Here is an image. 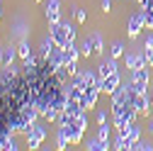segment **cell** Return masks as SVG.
Instances as JSON below:
<instances>
[{
  "instance_id": "6da1fadb",
  "label": "cell",
  "mask_w": 153,
  "mask_h": 151,
  "mask_svg": "<svg viewBox=\"0 0 153 151\" xmlns=\"http://www.w3.org/2000/svg\"><path fill=\"white\" fill-rule=\"evenodd\" d=\"M134 117H136V110H134V102H131L129 85L117 88L114 100H112V120H114V127H117L119 134H129V127L134 124Z\"/></svg>"
},
{
  "instance_id": "7a4b0ae2",
  "label": "cell",
  "mask_w": 153,
  "mask_h": 151,
  "mask_svg": "<svg viewBox=\"0 0 153 151\" xmlns=\"http://www.w3.org/2000/svg\"><path fill=\"white\" fill-rule=\"evenodd\" d=\"M78 56H80V49L75 46V42L63 46V68H66L68 76H73V78L78 76Z\"/></svg>"
},
{
  "instance_id": "3957f363",
  "label": "cell",
  "mask_w": 153,
  "mask_h": 151,
  "mask_svg": "<svg viewBox=\"0 0 153 151\" xmlns=\"http://www.w3.org/2000/svg\"><path fill=\"white\" fill-rule=\"evenodd\" d=\"M129 90H131V102H134V110H136V115H148V112H151V98H148V90H134L131 83H129Z\"/></svg>"
},
{
  "instance_id": "277c9868",
  "label": "cell",
  "mask_w": 153,
  "mask_h": 151,
  "mask_svg": "<svg viewBox=\"0 0 153 151\" xmlns=\"http://www.w3.org/2000/svg\"><path fill=\"white\" fill-rule=\"evenodd\" d=\"M49 34H51V39L59 46H66V44L75 42V39H71V22H56V25H51Z\"/></svg>"
},
{
  "instance_id": "5b68a950",
  "label": "cell",
  "mask_w": 153,
  "mask_h": 151,
  "mask_svg": "<svg viewBox=\"0 0 153 151\" xmlns=\"http://www.w3.org/2000/svg\"><path fill=\"white\" fill-rule=\"evenodd\" d=\"M100 93H102V90H100L97 83H95V85H88L85 93H83V98H80V107H83L85 112H88L90 107H95V102H97V95H100Z\"/></svg>"
},
{
  "instance_id": "8992f818",
  "label": "cell",
  "mask_w": 153,
  "mask_h": 151,
  "mask_svg": "<svg viewBox=\"0 0 153 151\" xmlns=\"http://www.w3.org/2000/svg\"><path fill=\"white\" fill-rule=\"evenodd\" d=\"M44 139H46V127H42V124L34 122L32 132L27 134V146H29V149H39V144H42Z\"/></svg>"
},
{
  "instance_id": "52a82bcc",
  "label": "cell",
  "mask_w": 153,
  "mask_h": 151,
  "mask_svg": "<svg viewBox=\"0 0 153 151\" xmlns=\"http://www.w3.org/2000/svg\"><path fill=\"white\" fill-rule=\"evenodd\" d=\"M146 27V12H136V15H131L129 17V37H131V39H136V37H139V32Z\"/></svg>"
},
{
  "instance_id": "ba28073f",
  "label": "cell",
  "mask_w": 153,
  "mask_h": 151,
  "mask_svg": "<svg viewBox=\"0 0 153 151\" xmlns=\"http://www.w3.org/2000/svg\"><path fill=\"white\" fill-rule=\"evenodd\" d=\"M97 85L102 93H107V95H114L119 88V73H112V76H105V78H97Z\"/></svg>"
},
{
  "instance_id": "9c48e42d",
  "label": "cell",
  "mask_w": 153,
  "mask_h": 151,
  "mask_svg": "<svg viewBox=\"0 0 153 151\" xmlns=\"http://www.w3.org/2000/svg\"><path fill=\"white\" fill-rule=\"evenodd\" d=\"M148 68L151 66H143V68H136L131 73V85L134 90H146L148 88Z\"/></svg>"
},
{
  "instance_id": "30bf717a",
  "label": "cell",
  "mask_w": 153,
  "mask_h": 151,
  "mask_svg": "<svg viewBox=\"0 0 153 151\" xmlns=\"http://www.w3.org/2000/svg\"><path fill=\"white\" fill-rule=\"evenodd\" d=\"M12 134V124H10V115H7V110L3 105V98H0V141H3L5 137Z\"/></svg>"
},
{
  "instance_id": "8fae6325",
  "label": "cell",
  "mask_w": 153,
  "mask_h": 151,
  "mask_svg": "<svg viewBox=\"0 0 153 151\" xmlns=\"http://www.w3.org/2000/svg\"><path fill=\"white\" fill-rule=\"evenodd\" d=\"M46 20H49V25L61 22V3L59 0H49L46 3Z\"/></svg>"
},
{
  "instance_id": "7c38bea8",
  "label": "cell",
  "mask_w": 153,
  "mask_h": 151,
  "mask_svg": "<svg viewBox=\"0 0 153 151\" xmlns=\"http://www.w3.org/2000/svg\"><path fill=\"white\" fill-rule=\"evenodd\" d=\"M112 73H117V59H114V56H109L105 64L97 66V76H100V78H105V76H112Z\"/></svg>"
},
{
  "instance_id": "4fadbf2b",
  "label": "cell",
  "mask_w": 153,
  "mask_h": 151,
  "mask_svg": "<svg viewBox=\"0 0 153 151\" xmlns=\"http://www.w3.org/2000/svg\"><path fill=\"white\" fill-rule=\"evenodd\" d=\"M126 66H129L131 71H136V68H143V66H148V59H146V54H143V56H139V54H126Z\"/></svg>"
},
{
  "instance_id": "5bb4252c",
  "label": "cell",
  "mask_w": 153,
  "mask_h": 151,
  "mask_svg": "<svg viewBox=\"0 0 153 151\" xmlns=\"http://www.w3.org/2000/svg\"><path fill=\"white\" fill-rule=\"evenodd\" d=\"M15 56H17V46L7 44V46L3 49V54H0V59H3V66H12V61H15Z\"/></svg>"
},
{
  "instance_id": "9a60e30c",
  "label": "cell",
  "mask_w": 153,
  "mask_h": 151,
  "mask_svg": "<svg viewBox=\"0 0 153 151\" xmlns=\"http://www.w3.org/2000/svg\"><path fill=\"white\" fill-rule=\"evenodd\" d=\"M56 149L59 151H63V149H68V144H71V137H68V129L66 127H59V139H56Z\"/></svg>"
},
{
  "instance_id": "2e32d148",
  "label": "cell",
  "mask_w": 153,
  "mask_h": 151,
  "mask_svg": "<svg viewBox=\"0 0 153 151\" xmlns=\"http://www.w3.org/2000/svg\"><path fill=\"white\" fill-rule=\"evenodd\" d=\"M80 56H85V59H90V56H95V44H92V34L85 37V42L80 44Z\"/></svg>"
},
{
  "instance_id": "e0dca14e",
  "label": "cell",
  "mask_w": 153,
  "mask_h": 151,
  "mask_svg": "<svg viewBox=\"0 0 153 151\" xmlns=\"http://www.w3.org/2000/svg\"><path fill=\"white\" fill-rule=\"evenodd\" d=\"M112 149H117V151H124V149H126V151H129V149H131V139H129V134H119L117 139H114V146H112Z\"/></svg>"
},
{
  "instance_id": "ac0fdd59",
  "label": "cell",
  "mask_w": 153,
  "mask_h": 151,
  "mask_svg": "<svg viewBox=\"0 0 153 151\" xmlns=\"http://www.w3.org/2000/svg\"><path fill=\"white\" fill-rule=\"evenodd\" d=\"M17 56H20L22 61L27 59V56H32V54H29V44H27V39H22L20 44H17Z\"/></svg>"
},
{
  "instance_id": "d6986e66",
  "label": "cell",
  "mask_w": 153,
  "mask_h": 151,
  "mask_svg": "<svg viewBox=\"0 0 153 151\" xmlns=\"http://www.w3.org/2000/svg\"><path fill=\"white\" fill-rule=\"evenodd\" d=\"M17 146H15V139H12V134L10 137H5L3 141H0V151H15Z\"/></svg>"
},
{
  "instance_id": "ffe728a7",
  "label": "cell",
  "mask_w": 153,
  "mask_h": 151,
  "mask_svg": "<svg viewBox=\"0 0 153 151\" xmlns=\"http://www.w3.org/2000/svg\"><path fill=\"white\" fill-rule=\"evenodd\" d=\"M129 139H131V146L141 139V129H139L136 124H131V127H129Z\"/></svg>"
},
{
  "instance_id": "44dd1931",
  "label": "cell",
  "mask_w": 153,
  "mask_h": 151,
  "mask_svg": "<svg viewBox=\"0 0 153 151\" xmlns=\"http://www.w3.org/2000/svg\"><path fill=\"white\" fill-rule=\"evenodd\" d=\"M92 44H95V56H100V54L105 51V46H102V37H100V34H92Z\"/></svg>"
},
{
  "instance_id": "7402d4cb",
  "label": "cell",
  "mask_w": 153,
  "mask_h": 151,
  "mask_svg": "<svg viewBox=\"0 0 153 151\" xmlns=\"http://www.w3.org/2000/svg\"><path fill=\"white\" fill-rule=\"evenodd\" d=\"M97 139H102V141L109 144V127H107V124H100V129H97Z\"/></svg>"
},
{
  "instance_id": "603a6c76",
  "label": "cell",
  "mask_w": 153,
  "mask_h": 151,
  "mask_svg": "<svg viewBox=\"0 0 153 151\" xmlns=\"http://www.w3.org/2000/svg\"><path fill=\"white\" fill-rule=\"evenodd\" d=\"M122 54H124V44H122V42H117V44L109 49V56H114V59H119Z\"/></svg>"
},
{
  "instance_id": "cb8c5ba5",
  "label": "cell",
  "mask_w": 153,
  "mask_h": 151,
  "mask_svg": "<svg viewBox=\"0 0 153 151\" xmlns=\"http://www.w3.org/2000/svg\"><path fill=\"white\" fill-rule=\"evenodd\" d=\"M131 149H134V151H151V149H153V146H151V144H143V141H141V139H139V141H136V144H134V146H131Z\"/></svg>"
},
{
  "instance_id": "d4e9b609",
  "label": "cell",
  "mask_w": 153,
  "mask_h": 151,
  "mask_svg": "<svg viewBox=\"0 0 153 151\" xmlns=\"http://www.w3.org/2000/svg\"><path fill=\"white\" fill-rule=\"evenodd\" d=\"M75 22H85V10H80V7H75Z\"/></svg>"
},
{
  "instance_id": "484cf974",
  "label": "cell",
  "mask_w": 153,
  "mask_h": 151,
  "mask_svg": "<svg viewBox=\"0 0 153 151\" xmlns=\"http://www.w3.org/2000/svg\"><path fill=\"white\" fill-rule=\"evenodd\" d=\"M143 49H146V54L153 51V37H146V46H143Z\"/></svg>"
},
{
  "instance_id": "4316f807",
  "label": "cell",
  "mask_w": 153,
  "mask_h": 151,
  "mask_svg": "<svg viewBox=\"0 0 153 151\" xmlns=\"http://www.w3.org/2000/svg\"><path fill=\"white\" fill-rule=\"evenodd\" d=\"M97 124H107V115L105 112H97Z\"/></svg>"
},
{
  "instance_id": "83f0119b",
  "label": "cell",
  "mask_w": 153,
  "mask_h": 151,
  "mask_svg": "<svg viewBox=\"0 0 153 151\" xmlns=\"http://www.w3.org/2000/svg\"><path fill=\"white\" fill-rule=\"evenodd\" d=\"M102 10H105V12L112 10V0H102Z\"/></svg>"
},
{
  "instance_id": "f1b7e54d",
  "label": "cell",
  "mask_w": 153,
  "mask_h": 151,
  "mask_svg": "<svg viewBox=\"0 0 153 151\" xmlns=\"http://www.w3.org/2000/svg\"><path fill=\"white\" fill-rule=\"evenodd\" d=\"M151 137H153V122H151Z\"/></svg>"
}]
</instances>
